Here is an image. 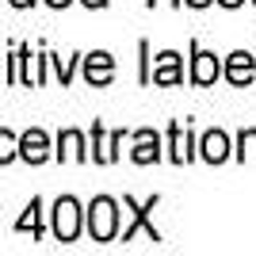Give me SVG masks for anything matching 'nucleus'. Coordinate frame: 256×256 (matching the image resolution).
I'll return each mask as SVG.
<instances>
[{
    "mask_svg": "<svg viewBox=\"0 0 256 256\" xmlns=\"http://www.w3.org/2000/svg\"><path fill=\"white\" fill-rule=\"evenodd\" d=\"M111 76H115V58L107 50H96V54L84 58V80L88 84L104 88V84H111Z\"/></svg>",
    "mask_w": 256,
    "mask_h": 256,
    "instance_id": "nucleus-4",
    "label": "nucleus"
},
{
    "mask_svg": "<svg viewBox=\"0 0 256 256\" xmlns=\"http://www.w3.org/2000/svg\"><path fill=\"white\" fill-rule=\"evenodd\" d=\"M256 157V130H241V157Z\"/></svg>",
    "mask_w": 256,
    "mask_h": 256,
    "instance_id": "nucleus-16",
    "label": "nucleus"
},
{
    "mask_svg": "<svg viewBox=\"0 0 256 256\" xmlns=\"http://www.w3.org/2000/svg\"><path fill=\"white\" fill-rule=\"evenodd\" d=\"M199 150H203V160H210V164H222V160L230 157V138H226L222 130H206L203 142H199Z\"/></svg>",
    "mask_w": 256,
    "mask_h": 256,
    "instance_id": "nucleus-11",
    "label": "nucleus"
},
{
    "mask_svg": "<svg viewBox=\"0 0 256 256\" xmlns=\"http://www.w3.org/2000/svg\"><path fill=\"white\" fill-rule=\"evenodd\" d=\"M80 4H84V8H104L107 0H80Z\"/></svg>",
    "mask_w": 256,
    "mask_h": 256,
    "instance_id": "nucleus-18",
    "label": "nucleus"
},
{
    "mask_svg": "<svg viewBox=\"0 0 256 256\" xmlns=\"http://www.w3.org/2000/svg\"><path fill=\"white\" fill-rule=\"evenodd\" d=\"M20 157L27 160V164H42V160L50 157V138H46L38 126L27 130V134L20 138Z\"/></svg>",
    "mask_w": 256,
    "mask_h": 256,
    "instance_id": "nucleus-5",
    "label": "nucleus"
},
{
    "mask_svg": "<svg viewBox=\"0 0 256 256\" xmlns=\"http://www.w3.org/2000/svg\"><path fill=\"white\" fill-rule=\"evenodd\" d=\"M46 4H50V8H65V4H69V0H46Z\"/></svg>",
    "mask_w": 256,
    "mask_h": 256,
    "instance_id": "nucleus-21",
    "label": "nucleus"
},
{
    "mask_svg": "<svg viewBox=\"0 0 256 256\" xmlns=\"http://www.w3.org/2000/svg\"><path fill=\"white\" fill-rule=\"evenodd\" d=\"M16 230H20V234L31 230L34 237H42V199H31V206H27V214L16 222Z\"/></svg>",
    "mask_w": 256,
    "mask_h": 256,
    "instance_id": "nucleus-14",
    "label": "nucleus"
},
{
    "mask_svg": "<svg viewBox=\"0 0 256 256\" xmlns=\"http://www.w3.org/2000/svg\"><path fill=\"white\" fill-rule=\"evenodd\" d=\"M54 69H58V76H62V84H69L73 80V62H62V58H50Z\"/></svg>",
    "mask_w": 256,
    "mask_h": 256,
    "instance_id": "nucleus-17",
    "label": "nucleus"
},
{
    "mask_svg": "<svg viewBox=\"0 0 256 256\" xmlns=\"http://www.w3.org/2000/svg\"><path fill=\"white\" fill-rule=\"evenodd\" d=\"M188 4H192V8H206V4H210V0H188Z\"/></svg>",
    "mask_w": 256,
    "mask_h": 256,
    "instance_id": "nucleus-20",
    "label": "nucleus"
},
{
    "mask_svg": "<svg viewBox=\"0 0 256 256\" xmlns=\"http://www.w3.org/2000/svg\"><path fill=\"white\" fill-rule=\"evenodd\" d=\"M88 234L100 245H107V241L118 237V203L111 195H96L92 199V206H88Z\"/></svg>",
    "mask_w": 256,
    "mask_h": 256,
    "instance_id": "nucleus-1",
    "label": "nucleus"
},
{
    "mask_svg": "<svg viewBox=\"0 0 256 256\" xmlns=\"http://www.w3.org/2000/svg\"><path fill=\"white\" fill-rule=\"evenodd\" d=\"M222 76V62L214 58V54H206V50H199L195 46V58H192V80L195 84H214Z\"/></svg>",
    "mask_w": 256,
    "mask_h": 256,
    "instance_id": "nucleus-9",
    "label": "nucleus"
},
{
    "mask_svg": "<svg viewBox=\"0 0 256 256\" xmlns=\"http://www.w3.org/2000/svg\"><path fill=\"white\" fill-rule=\"evenodd\" d=\"M58 157L62 160H84V134L80 130H62L58 134Z\"/></svg>",
    "mask_w": 256,
    "mask_h": 256,
    "instance_id": "nucleus-13",
    "label": "nucleus"
},
{
    "mask_svg": "<svg viewBox=\"0 0 256 256\" xmlns=\"http://www.w3.org/2000/svg\"><path fill=\"white\" fill-rule=\"evenodd\" d=\"M153 84H180L184 80V69H180V54L176 50H164L157 54V69L150 73Z\"/></svg>",
    "mask_w": 256,
    "mask_h": 256,
    "instance_id": "nucleus-7",
    "label": "nucleus"
},
{
    "mask_svg": "<svg viewBox=\"0 0 256 256\" xmlns=\"http://www.w3.org/2000/svg\"><path fill=\"white\" fill-rule=\"evenodd\" d=\"M12 4H16V8H31L34 0H12Z\"/></svg>",
    "mask_w": 256,
    "mask_h": 256,
    "instance_id": "nucleus-19",
    "label": "nucleus"
},
{
    "mask_svg": "<svg viewBox=\"0 0 256 256\" xmlns=\"http://www.w3.org/2000/svg\"><path fill=\"white\" fill-rule=\"evenodd\" d=\"M16 157H20V138L12 130H0V164H8Z\"/></svg>",
    "mask_w": 256,
    "mask_h": 256,
    "instance_id": "nucleus-15",
    "label": "nucleus"
},
{
    "mask_svg": "<svg viewBox=\"0 0 256 256\" xmlns=\"http://www.w3.org/2000/svg\"><path fill=\"white\" fill-rule=\"evenodd\" d=\"M256 76V58L248 50H237V54H230V62H226V80L230 84H248Z\"/></svg>",
    "mask_w": 256,
    "mask_h": 256,
    "instance_id": "nucleus-8",
    "label": "nucleus"
},
{
    "mask_svg": "<svg viewBox=\"0 0 256 256\" xmlns=\"http://www.w3.org/2000/svg\"><path fill=\"white\" fill-rule=\"evenodd\" d=\"M226 8H241V0H222Z\"/></svg>",
    "mask_w": 256,
    "mask_h": 256,
    "instance_id": "nucleus-22",
    "label": "nucleus"
},
{
    "mask_svg": "<svg viewBox=\"0 0 256 256\" xmlns=\"http://www.w3.org/2000/svg\"><path fill=\"white\" fill-rule=\"evenodd\" d=\"M168 146H172V153H168V157L176 160V164L192 160V146H195V142H192V130H188V126H180V122H172V126H168Z\"/></svg>",
    "mask_w": 256,
    "mask_h": 256,
    "instance_id": "nucleus-12",
    "label": "nucleus"
},
{
    "mask_svg": "<svg viewBox=\"0 0 256 256\" xmlns=\"http://www.w3.org/2000/svg\"><path fill=\"white\" fill-rule=\"evenodd\" d=\"M130 157H134V164H153V160H160V134L157 130H138Z\"/></svg>",
    "mask_w": 256,
    "mask_h": 256,
    "instance_id": "nucleus-10",
    "label": "nucleus"
},
{
    "mask_svg": "<svg viewBox=\"0 0 256 256\" xmlns=\"http://www.w3.org/2000/svg\"><path fill=\"white\" fill-rule=\"evenodd\" d=\"M157 203H160L157 195H153V199H146V203H134V199H130V195H126V206H130V210H134V214H130V226H126V230H122V241H130V237L138 234V230H146V234H150V241H160L157 226L150 222V214H153V206H157Z\"/></svg>",
    "mask_w": 256,
    "mask_h": 256,
    "instance_id": "nucleus-3",
    "label": "nucleus"
},
{
    "mask_svg": "<svg viewBox=\"0 0 256 256\" xmlns=\"http://www.w3.org/2000/svg\"><path fill=\"white\" fill-rule=\"evenodd\" d=\"M76 234H80V203L73 195H62L54 203V237L69 245V241H76Z\"/></svg>",
    "mask_w": 256,
    "mask_h": 256,
    "instance_id": "nucleus-2",
    "label": "nucleus"
},
{
    "mask_svg": "<svg viewBox=\"0 0 256 256\" xmlns=\"http://www.w3.org/2000/svg\"><path fill=\"white\" fill-rule=\"evenodd\" d=\"M118 142H122V130L107 134V130L96 122V126H92V160H100V164H111V160H115Z\"/></svg>",
    "mask_w": 256,
    "mask_h": 256,
    "instance_id": "nucleus-6",
    "label": "nucleus"
}]
</instances>
